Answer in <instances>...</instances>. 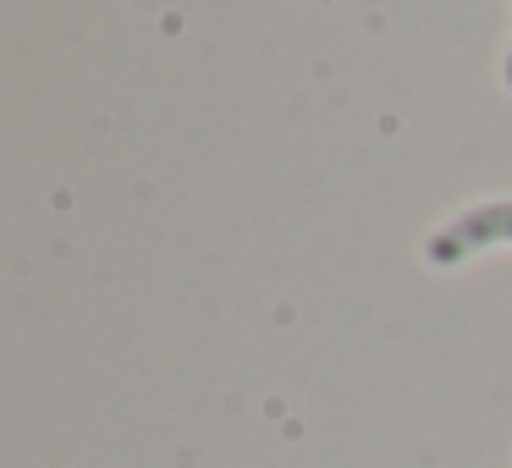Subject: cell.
Instances as JSON below:
<instances>
[{"label":"cell","mask_w":512,"mask_h":468,"mask_svg":"<svg viewBox=\"0 0 512 468\" xmlns=\"http://www.w3.org/2000/svg\"><path fill=\"white\" fill-rule=\"evenodd\" d=\"M496 243H512V199L501 204H474V210L452 215V221L441 226V232L424 243V259L430 265H463L468 254H479V248H496Z\"/></svg>","instance_id":"obj_1"},{"label":"cell","mask_w":512,"mask_h":468,"mask_svg":"<svg viewBox=\"0 0 512 468\" xmlns=\"http://www.w3.org/2000/svg\"><path fill=\"white\" fill-rule=\"evenodd\" d=\"M507 89H512V56H507Z\"/></svg>","instance_id":"obj_2"}]
</instances>
